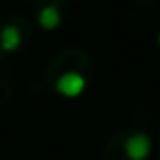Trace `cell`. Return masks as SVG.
<instances>
[{
  "label": "cell",
  "mask_w": 160,
  "mask_h": 160,
  "mask_svg": "<svg viewBox=\"0 0 160 160\" xmlns=\"http://www.w3.org/2000/svg\"><path fill=\"white\" fill-rule=\"evenodd\" d=\"M123 154L127 160H148L152 154V138L144 132H136L123 142Z\"/></svg>",
  "instance_id": "obj_1"
},
{
  "label": "cell",
  "mask_w": 160,
  "mask_h": 160,
  "mask_svg": "<svg viewBox=\"0 0 160 160\" xmlns=\"http://www.w3.org/2000/svg\"><path fill=\"white\" fill-rule=\"evenodd\" d=\"M53 88H56L58 94L66 97V99H76V97H80V94L84 92V88H86V78L80 74V72H76V70L64 72V74L58 76Z\"/></svg>",
  "instance_id": "obj_2"
},
{
  "label": "cell",
  "mask_w": 160,
  "mask_h": 160,
  "mask_svg": "<svg viewBox=\"0 0 160 160\" xmlns=\"http://www.w3.org/2000/svg\"><path fill=\"white\" fill-rule=\"evenodd\" d=\"M21 41H23V35H21V29L17 25H6L0 31V47H2V52H14V49H19Z\"/></svg>",
  "instance_id": "obj_3"
},
{
  "label": "cell",
  "mask_w": 160,
  "mask_h": 160,
  "mask_svg": "<svg viewBox=\"0 0 160 160\" xmlns=\"http://www.w3.org/2000/svg\"><path fill=\"white\" fill-rule=\"evenodd\" d=\"M37 21H39V27H41V29H45V31H52V29L60 27V23H62L60 8H58V6H53V4L43 6V8L39 10Z\"/></svg>",
  "instance_id": "obj_4"
},
{
  "label": "cell",
  "mask_w": 160,
  "mask_h": 160,
  "mask_svg": "<svg viewBox=\"0 0 160 160\" xmlns=\"http://www.w3.org/2000/svg\"><path fill=\"white\" fill-rule=\"evenodd\" d=\"M158 45H160V33H158Z\"/></svg>",
  "instance_id": "obj_5"
}]
</instances>
